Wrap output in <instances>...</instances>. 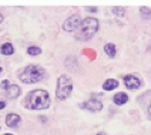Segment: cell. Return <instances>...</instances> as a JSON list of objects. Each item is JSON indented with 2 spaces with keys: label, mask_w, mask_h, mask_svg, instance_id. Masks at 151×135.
Listing matches in <instances>:
<instances>
[{
  "label": "cell",
  "mask_w": 151,
  "mask_h": 135,
  "mask_svg": "<svg viewBox=\"0 0 151 135\" xmlns=\"http://www.w3.org/2000/svg\"><path fill=\"white\" fill-rule=\"evenodd\" d=\"M98 27H99V23L96 18L87 17L81 22L78 30L75 31V38L79 39V40H82V41L90 40L97 33Z\"/></svg>",
  "instance_id": "7a4b0ae2"
},
{
  "label": "cell",
  "mask_w": 151,
  "mask_h": 135,
  "mask_svg": "<svg viewBox=\"0 0 151 135\" xmlns=\"http://www.w3.org/2000/svg\"><path fill=\"white\" fill-rule=\"evenodd\" d=\"M104 51H105V53H106L109 57H111V58H114V57L116 56V47H115L114 44H106V45L104 46Z\"/></svg>",
  "instance_id": "4fadbf2b"
},
{
  "label": "cell",
  "mask_w": 151,
  "mask_h": 135,
  "mask_svg": "<svg viewBox=\"0 0 151 135\" xmlns=\"http://www.w3.org/2000/svg\"><path fill=\"white\" fill-rule=\"evenodd\" d=\"M1 70H3V69H1V66H0V74H1Z\"/></svg>",
  "instance_id": "603a6c76"
},
{
  "label": "cell",
  "mask_w": 151,
  "mask_h": 135,
  "mask_svg": "<svg viewBox=\"0 0 151 135\" xmlns=\"http://www.w3.org/2000/svg\"><path fill=\"white\" fill-rule=\"evenodd\" d=\"M81 16L80 15H73L70 17H68L64 23H63V30H65V31H76L79 26L81 24Z\"/></svg>",
  "instance_id": "5b68a950"
},
{
  "label": "cell",
  "mask_w": 151,
  "mask_h": 135,
  "mask_svg": "<svg viewBox=\"0 0 151 135\" xmlns=\"http://www.w3.org/2000/svg\"><path fill=\"white\" fill-rule=\"evenodd\" d=\"M140 15L144 19H151V10L147 7H140Z\"/></svg>",
  "instance_id": "9a60e30c"
},
{
  "label": "cell",
  "mask_w": 151,
  "mask_h": 135,
  "mask_svg": "<svg viewBox=\"0 0 151 135\" xmlns=\"http://www.w3.org/2000/svg\"><path fill=\"white\" fill-rule=\"evenodd\" d=\"M6 94L9 98H11V99H14V98H17L19 94H21V89L17 84H11L9 89L6 91Z\"/></svg>",
  "instance_id": "9c48e42d"
},
{
  "label": "cell",
  "mask_w": 151,
  "mask_h": 135,
  "mask_svg": "<svg viewBox=\"0 0 151 135\" xmlns=\"http://www.w3.org/2000/svg\"><path fill=\"white\" fill-rule=\"evenodd\" d=\"M117 86H119V82L116 80L109 79V80H106L103 83V89H105V91H112V89H115Z\"/></svg>",
  "instance_id": "7c38bea8"
},
{
  "label": "cell",
  "mask_w": 151,
  "mask_h": 135,
  "mask_svg": "<svg viewBox=\"0 0 151 135\" xmlns=\"http://www.w3.org/2000/svg\"><path fill=\"white\" fill-rule=\"evenodd\" d=\"M27 52L30 56H37V54L41 53V48L40 47H36V46H30L28 50H27Z\"/></svg>",
  "instance_id": "5bb4252c"
},
{
  "label": "cell",
  "mask_w": 151,
  "mask_h": 135,
  "mask_svg": "<svg viewBox=\"0 0 151 135\" xmlns=\"http://www.w3.org/2000/svg\"><path fill=\"white\" fill-rule=\"evenodd\" d=\"M3 19H4V17H3V15H1V14H0V23L3 22Z\"/></svg>",
  "instance_id": "44dd1931"
},
{
  "label": "cell",
  "mask_w": 151,
  "mask_h": 135,
  "mask_svg": "<svg viewBox=\"0 0 151 135\" xmlns=\"http://www.w3.org/2000/svg\"><path fill=\"white\" fill-rule=\"evenodd\" d=\"M81 107L82 109H86V110H88V111H100V110L103 109V104L100 103L99 100H96V99H90V100H87L85 101L83 104H81Z\"/></svg>",
  "instance_id": "8992f818"
},
{
  "label": "cell",
  "mask_w": 151,
  "mask_h": 135,
  "mask_svg": "<svg viewBox=\"0 0 151 135\" xmlns=\"http://www.w3.org/2000/svg\"><path fill=\"white\" fill-rule=\"evenodd\" d=\"M50 105V95L44 89H35L28 93L24 99V106L29 110H44Z\"/></svg>",
  "instance_id": "6da1fadb"
},
{
  "label": "cell",
  "mask_w": 151,
  "mask_h": 135,
  "mask_svg": "<svg viewBox=\"0 0 151 135\" xmlns=\"http://www.w3.org/2000/svg\"><path fill=\"white\" fill-rule=\"evenodd\" d=\"M112 12L117 16H123L124 15V9L123 7H112Z\"/></svg>",
  "instance_id": "2e32d148"
},
{
  "label": "cell",
  "mask_w": 151,
  "mask_h": 135,
  "mask_svg": "<svg viewBox=\"0 0 151 135\" xmlns=\"http://www.w3.org/2000/svg\"><path fill=\"white\" fill-rule=\"evenodd\" d=\"M46 75V72L44 70V68H41L40 65H28L26 66L21 74H19V80L23 83H36L40 82Z\"/></svg>",
  "instance_id": "3957f363"
},
{
  "label": "cell",
  "mask_w": 151,
  "mask_h": 135,
  "mask_svg": "<svg viewBox=\"0 0 151 135\" xmlns=\"http://www.w3.org/2000/svg\"><path fill=\"white\" fill-rule=\"evenodd\" d=\"M5 122H6V126L10 127V128H14V127H17L21 122V117L17 115V114H9L5 118Z\"/></svg>",
  "instance_id": "ba28073f"
},
{
  "label": "cell",
  "mask_w": 151,
  "mask_h": 135,
  "mask_svg": "<svg viewBox=\"0 0 151 135\" xmlns=\"http://www.w3.org/2000/svg\"><path fill=\"white\" fill-rule=\"evenodd\" d=\"M149 115L151 116V103H150V106H149Z\"/></svg>",
  "instance_id": "ffe728a7"
},
{
  "label": "cell",
  "mask_w": 151,
  "mask_h": 135,
  "mask_svg": "<svg viewBox=\"0 0 151 135\" xmlns=\"http://www.w3.org/2000/svg\"><path fill=\"white\" fill-rule=\"evenodd\" d=\"M86 9L90 12H97V7H86Z\"/></svg>",
  "instance_id": "ac0fdd59"
},
{
  "label": "cell",
  "mask_w": 151,
  "mask_h": 135,
  "mask_svg": "<svg viewBox=\"0 0 151 135\" xmlns=\"http://www.w3.org/2000/svg\"><path fill=\"white\" fill-rule=\"evenodd\" d=\"M123 81H124L126 87H127L128 89H138V88L140 87V80L138 79L137 76H134V75H127V76H124Z\"/></svg>",
  "instance_id": "52a82bcc"
},
{
  "label": "cell",
  "mask_w": 151,
  "mask_h": 135,
  "mask_svg": "<svg viewBox=\"0 0 151 135\" xmlns=\"http://www.w3.org/2000/svg\"><path fill=\"white\" fill-rule=\"evenodd\" d=\"M0 52H1L4 56H10L15 52V48L10 42H5L1 45V47H0Z\"/></svg>",
  "instance_id": "8fae6325"
},
{
  "label": "cell",
  "mask_w": 151,
  "mask_h": 135,
  "mask_svg": "<svg viewBox=\"0 0 151 135\" xmlns=\"http://www.w3.org/2000/svg\"><path fill=\"white\" fill-rule=\"evenodd\" d=\"M97 135H105V134H104V133H102V131H100V133H98Z\"/></svg>",
  "instance_id": "7402d4cb"
},
{
  "label": "cell",
  "mask_w": 151,
  "mask_h": 135,
  "mask_svg": "<svg viewBox=\"0 0 151 135\" xmlns=\"http://www.w3.org/2000/svg\"><path fill=\"white\" fill-rule=\"evenodd\" d=\"M73 80L67 75H60L57 81L56 96L58 100H65L73 92Z\"/></svg>",
  "instance_id": "277c9868"
},
{
  "label": "cell",
  "mask_w": 151,
  "mask_h": 135,
  "mask_svg": "<svg viewBox=\"0 0 151 135\" xmlns=\"http://www.w3.org/2000/svg\"><path fill=\"white\" fill-rule=\"evenodd\" d=\"M5 106H6L5 101H1V100H0V110H3V109H4Z\"/></svg>",
  "instance_id": "d6986e66"
},
{
  "label": "cell",
  "mask_w": 151,
  "mask_h": 135,
  "mask_svg": "<svg viewBox=\"0 0 151 135\" xmlns=\"http://www.w3.org/2000/svg\"><path fill=\"white\" fill-rule=\"evenodd\" d=\"M127 100H128V96L126 93L120 92V93H116L114 95V103L117 104V105H123V104L127 103Z\"/></svg>",
  "instance_id": "30bf717a"
},
{
  "label": "cell",
  "mask_w": 151,
  "mask_h": 135,
  "mask_svg": "<svg viewBox=\"0 0 151 135\" xmlns=\"http://www.w3.org/2000/svg\"><path fill=\"white\" fill-rule=\"evenodd\" d=\"M4 135H12V134H4Z\"/></svg>",
  "instance_id": "cb8c5ba5"
},
{
  "label": "cell",
  "mask_w": 151,
  "mask_h": 135,
  "mask_svg": "<svg viewBox=\"0 0 151 135\" xmlns=\"http://www.w3.org/2000/svg\"><path fill=\"white\" fill-rule=\"evenodd\" d=\"M9 87H10V82H9L7 80H4V81L1 82V88H3L4 91H7Z\"/></svg>",
  "instance_id": "e0dca14e"
},
{
  "label": "cell",
  "mask_w": 151,
  "mask_h": 135,
  "mask_svg": "<svg viewBox=\"0 0 151 135\" xmlns=\"http://www.w3.org/2000/svg\"><path fill=\"white\" fill-rule=\"evenodd\" d=\"M0 129H1V128H0Z\"/></svg>",
  "instance_id": "d4e9b609"
}]
</instances>
